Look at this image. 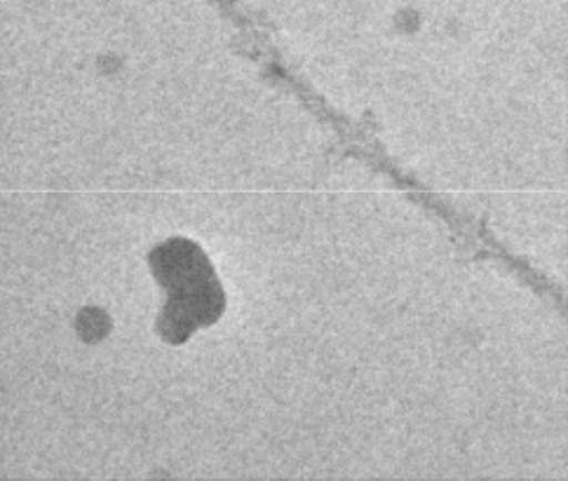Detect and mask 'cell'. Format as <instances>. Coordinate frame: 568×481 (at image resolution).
<instances>
[{"label": "cell", "instance_id": "cell-1", "mask_svg": "<svg viewBox=\"0 0 568 481\" xmlns=\"http://www.w3.org/2000/svg\"><path fill=\"white\" fill-rule=\"evenodd\" d=\"M158 279L170 289L165 336L172 344L186 340L195 329L214 325L226 306L223 289L207 256L186 239H172L153 254Z\"/></svg>", "mask_w": 568, "mask_h": 481}]
</instances>
